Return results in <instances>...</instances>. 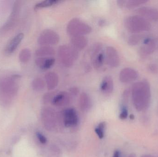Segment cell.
Segmentation results:
<instances>
[{
	"label": "cell",
	"mask_w": 158,
	"mask_h": 157,
	"mask_svg": "<svg viewBox=\"0 0 158 157\" xmlns=\"http://www.w3.org/2000/svg\"><path fill=\"white\" fill-rule=\"evenodd\" d=\"M136 12L139 16L147 20H158V10L153 7L143 6L138 8Z\"/></svg>",
	"instance_id": "14"
},
{
	"label": "cell",
	"mask_w": 158,
	"mask_h": 157,
	"mask_svg": "<svg viewBox=\"0 0 158 157\" xmlns=\"http://www.w3.org/2000/svg\"><path fill=\"white\" fill-rule=\"evenodd\" d=\"M105 58L102 46L98 44L95 45L92 50V61L93 66L96 70H100L102 68Z\"/></svg>",
	"instance_id": "8"
},
{
	"label": "cell",
	"mask_w": 158,
	"mask_h": 157,
	"mask_svg": "<svg viewBox=\"0 0 158 157\" xmlns=\"http://www.w3.org/2000/svg\"><path fill=\"white\" fill-rule=\"evenodd\" d=\"M50 151L53 157H60L61 155V150L59 147L56 145L51 146Z\"/></svg>",
	"instance_id": "29"
},
{
	"label": "cell",
	"mask_w": 158,
	"mask_h": 157,
	"mask_svg": "<svg viewBox=\"0 0 158 157\" xmlns=\"http://www.w3.org/2000/svg\"><path fill=\"white\" fill-rule=\"evenodd\" d=\"M130 118L131 120H133L135 118L134 115H133V114H131V115H130Z\"/></svg>",
	"instance_id": "41"
},
{
	"label": "cell",
	"mask_w": 158,
	"mask_h": 157,
	"mask_svg": "<svg viewBox=\"0 0 158 157\" xmlns=\"http://www.w3.org/2000/svg\"><path fill=\"white\" fill-rule=\"evenodd\" d=\"M59 35L52 29H45L41 32L38 39V42L42 46L56 45L59 42Z\"/></svg>",
	"instance_id": "7"
},
{
	"label": "cell",
	"mask_w": 158,
	"mask_h": 157,
	"mask_svg": "<svg viewBox=\"0 0 158 157\" xmlns=\"http://www.w3.org/2000/svg\"><path fill=\"white\" fill-rule=\"evenodd\" d=\"M45 84L49 90L54 89L57 86L59 82V78L57 74L54 72H50L45 75Z\"/></svg>",
	"instance_id": "19"
},
{
	"label": "cell",
	"mask_w": 158,
	"mask_h": 157,
	"mask_svg": "<svg viewBox=\"0 0 158 157\" xmlns=\"http://www.w3.org/2000/svg\"><path fill=\"white\" fill-rule=\"evenodd\" d=\"M69 91H70V94L74 96H77L79 93L78 89L76 87H73L70 88Z\"/></svg>",
	"instance_id": "36"
},
{
	"label": "cell",
	"mask_w": 158,
	"mask_h": 157,
	"mask_svg": "<svg viewBox=\"0 0 158 157\" xmlns=\"http://www.w3.org/2000/svg\"><path fill=\"white\" fill-rule=\"evenodd\" d=\"M128 157H136V155L134 153H132V154H130Z\"/></svg>",
	"instance_id": "40"
},
{
	"label": "cell",
	"mask_w": 158,
	"mask_h": 157,
	"mask_svg": "<svg viewBox=\"0 0 158 157\" xmlns=\"http://www.w3.org/2000/svg\"><path fill=\"white\" fill-rule=\"evenodd\" d=\"M12 2L10 1H0V14H4L6 13L11 6Z\"/></svg>",
	"instance_id": "28"
},
{
	"label": "cell",
	"mask_w": 158,
	"mask_h": 157,
	"mask_svg": "<svg viewBox=\"0 0 158 157\" xmlns=\"http://www.w3.org/2000/svg\"><path fill=\"white\" fill-rule=\"evenodd\" d=\"M106 126V122H102L99 123V124H98V128H99V129H101V130L105 131Z\"/></svg>",
	"instance_id": "37"
},
{
	"label": "cell",
	"mask_w": 158,
	"mask_h": 157,
	"mask_svg": "<svg viewBox=\"0 0 158 157\" xmlns=\"http://www.w3.org/2000/svg\"><path fill=\"white\" fill-rule=\"evenodd\" d=\"M138 77V73L135 70L127 67L121 71L119 73V80L122 83L127 84L135 81Z\"/></svg>",
	"instance_id": "13"
},
{
	"label": "cell",
	"mask_w": 158,
	"mask_h": 157,
	"mask_svg": "<svg viewBox=\"0 0 158 157\" xmlns=\"http://www.w3.org/2000/svg\"><path fill=\"white\" fill-rule=\"evenodd\" d=\"M112 157H121L120 152L119 150H117L114 152Z\"/></svg>",
	"instance_id": "38"
},
{
	"label": "cell",
	"mask_w": 158,
	"mask_h": 157,
	"mask_svg": "<svg viewBox=\"0 0 158 157\" xmlns=\"http://www.w3.org/2000/svg\"><path fill=\"white\" fill-rule=\"evenodd\" d=\"M31 51L27 48H25L21 50L19 55V59L21 63L27 62L31 57Z\"/></svg>",
	"instance_id": "25"
},
{
	"label": "cell",
	"mask_w": 158,
	"mask_h": 157,
	"mask_svg": "<svg viewBox=\"0 0 158 157\" xmlns=\"http://www.w3.org/2000/svg\"><path fill=\"white\" fill-rule=\"evenodd\" d=\"M53 99L52 98V96H51V94H49V93H47V94H45L44 95L43 97V102L44 103H48V102L50 101V100H52Z\"/></svg>",
	"instance_id": "35"
},
{
	"label": "cell",
	"mask_w": 158,
	"mask_h": 157,
	"mask_svg": "<svg viewBox=\"0 0 158 157\" xmlns=\"http://www.w3.org/2000/svg\"><path fill=\"white\" fill-rule=\"evenodd\" d=\"M58 55L61 62L65 66L70 67L78 58V51L71 45H61L58 49Z\"/></svg>",
	"instance_id": "5"
},
{
	"label": "cell",
	"mask_w": 158,
	"mask_h": 157,
	"mask_svg": "<svg viewBox=\"0 0 158 157\" xmlns=\"http://www.w3.org/2000/svg\"><path fill=\"white\" fill-rule=\"evenodd\" d=\"M32 88L36 91H41L44 89L45 83L44 80L40 77L35 78L31 84Z\"/></svg>",
	"instance_id": "26"
},
{
	"label": "cell",
	"mask_w": 158,
	"mask_h": 157,
	"mask_svg": "<svg viewBox=\"0 0 158 157\" xmlns=\"http://www.w3.org/2000/svg\"><path fill=\"white\" fill-rule=\"evenodd\" d=\"M42 121L46 130L52 131L56 129L57 124V118L56 112L52 108H45L41 112Z\"/></svg>",
	"instance_id": "6"
},
{
	"label": "cell",
	"mask_w": 158,
	"mask_h": 157,
	"mask_svg": "<svg viewBox=\"0 0 158 157\" xmlns=\"http://www.w3.org/2000/svg\"><path fill=\"white\" fill-rule=\"evenodd\" d=\"M148 2L146 0H119L117 1L118 5L121 8L131 9L139 6Z\"/></svg>",
	"instance_id": "18"
},
{
	"label": "cell",
	"mask_w": 158,
	"mask_h": 157,
	"mask_svg": "<svg viewBox=\"0 0 158 157\" xmlns=\"http://www.w3.org/2000/svg\"><path fill=\"white\" fill-rule=\"evenodd\" d=\"M105 58L109 66L112 68L117 67L119 65L120 58L117 50L111 46L107 47Z\"/></svg>",
	"instance_id": "12"
},
{
	"label": "cell",
	"mask_w": 158,
	"mask_h": 157,
	"mask_svg": "<svg viewBox=\"0 0 158 157\" xmlns=\"http://www.w3.org/2000/svg\"><path fill=\"white\" fill-rule=\"evenodd\" d=\"M95 132L96 134L97 135L99 139H103L104 137V134H105V131L101 130V129L97 127L95 129Z\"/></svg>",
	"instance_id": "33"
},
{
	"label": "cell",
	"mask_w": 158,
	"mask_h": 157,
	"mask_svg": "<svg viewBox=\"0 0 158 157\" xmlns=\"http://www.w3.org/2000/svg\"><path fill=\"white\" fill-rule=\"evenodd\" d=\"M55 62L53 57H38L35 60L36 65L42 70H47L52 67Z\"/></svg>",
	"instance_id": "17"
},
{
	"label": "cell",
	"mask_w": 158,
	"mask_h": 157,
	"mask_svg": "<svg viewBox=\"0 0 158 157\" xmlns=\"http://www.w3.org/2000/svg\"><path fill=\"white\" fill-rule=\"evenodd\" d=\"M128 115V110L125 106H123L122 108L121 112L119 115V118L122 120L127 119Z\"/></svg>",
	"instance_id": "31"
},
{
	"label": "cell",
	"mask_w": 158,
	"mask_h": 157,
	"mask_svg": "<svg viewBox=\"0 0 158 157\" xmlns=\"http://www.w3.org/2000/svg\"><path fill=\"white\" fill-rule=\"evenodd\" d=\"M144 37V35L139 33L135 34L131 36L128 39V43L131 46L137 45Z\"/></svg>",
	"instance_id": "27"
},
{
	"label": "cell",
	"mask_w": 158,
	"mask_h": 157,
	"mask_svg": "<svg viewBox=\"0 0 158 157\" xmlns=\"http://www.w3.org/2000/svg\"><path fill=\"white\" fill-rule=\"evenodd\" d=\"M129 94H130V91L128 89L125 90L123 93V101L124 104H126L128 102Z\"/></svg>",
	"instance_id": "34"
},
{
	"label": "cell",
	"mask_w": 158,
	"mask_h": 157,
	"mask_svg": "<svg viewBox=\"0 0 158 157\" xmlns=\"http://www.w3.org/2000/svg\"><path fill=\"white\" fill-rule=\"evenodd\" d=\"M101 91L105 94H110L113 91L114 83L111 77L106 76L103 78L100 86Z\"/></svg>",
	"instance_id": "22"
},
{
	"label": "cell",
	"mask_w": 158,
	"mask_h": 157,
	"mask_svg": "<svg viewBox=\"0 0 158 157\" xmlns=\"http://www.w3.org/2000/svg\"><path fill=\"white\" fill-rule=\"evenodd\" d=\"M55 54V50L51 46H44L36 50L35 54L39 57H47Z\"/></svg>",
	"instance_id": "23"
},
{
	"label": "cell",
	"mask_w": 158,
	"mask_h": 157,
	"mask_svg": "<svg viewBox=\"0 0 158 157\" xmlns=\"http://www.w3.org/2000/svg\"><path fill=\"white\" fill-rule=\"evenodd\" d=\"M157 47L156 41L152 39H147L144 41V43L140 48L139 54L141 58H147L152 54Z\"/></svg>",
	"instance_id": "11"
},
{
	"label": "cell",
	"mask_w": 158,
	"mask_h": 157,
	"mask_svg": "<svg viewBox=\"0 0 158 157\" xmlns=\"http://www.w3.org/2000/svg\"><path fill=\"white\" fill-rule=\"evenodd\" d=\"M71 46L77 50L83 49L87 45L88 41L84 36L71 37L70 39Z\"/></svg>",
	"instance_id": "21"
},
{
	"label": "cell",
	"mask_w": 158,
	"mask_h": 157,
	"mask_svg": "<svg viewBox=\"0 0 158 157\" xmlns=\"http://www.w3.org/2000/svg\"><path fill=\"white\" fill-rule=\"evenodd\" d=\"M61 1L58 0H45L37 3L34 6V8L35 10L42 9L45 7H49L54 5L60 2Z\"/></svg>",
	"instance_id": "24"
},
{
	"label": "cell",
	"mask_w": 158,
	"mask_h": 157,
	"mask_svg": "<svg viewBox=\"0 0 158 157\" xmlns=\"http://www.w3.org/2000/svg\"><path fill=\"white\" fill-rule=\"evenodd\" d=\"M17 75L0 77V104L8 105L16 96L19 90Z\"/></svg>",
	"instance_id": "2"
},
{
	"label": "cell",
	"mask_w": 158,
	"mask_h": 157,
	"mask_svg": "<svg viewBox=\"0 0 158 157\" xmlns=\"http://www.w3.org/2000/svg\"><path fill=\"white\" fill-rule=\"evenodd\" d=\"M24 37V34L22 33H19L14 37L6 45L5 48L6 52L9 54L14 53L23 40Z\"/></svg>",
	"instance_id": "16"
},
{
	"label": "cell",
	"mask_w": 158,
	"mask_h": 157,
	"mask_svg": "<svg viewBox=\"0 0 158 157\" xmlns=\"http://www.w3.org/2000/svg\"><path fill=\"white\" fill-rule=\"evenodd\" d=\"M79 105L81 110L87 112L91 108L92 102L91 98L87 93H82L79 100Z\"/></svg>",
	"instance_id": "20"
},
{
	"label": "cell",
	"mask_w": 158,
	"mask_h": 157,
	"mask_svg": "<svg viewBox=\"0 0 158 157\" xmlns=\"http://www.w3.org/2000/svg\"><path fill=\"white\" fill-rule=\"evenodd\" d=\"M133 103L138 112L146 110L150 105L151 89L149 83L147 80L135 83L131 88Z\"/></svg>",
	"instance_id": "1"
},
{
	"label": "cell",
	"mask_w": 158,
	"mask_h": 157,
	"mask_svg": "<svg viewBox=\"0 0 158 157\" xmlns=\"http://www.w3.org/2000/svg\"><path fill=\"white\" fill-rule=\"evenodd\" d=\"M92 30L89 25L78 18L71 19L67 27L68 34L71 37L84 36L91 33Z\"/></svg>",
	"instance_id": "4"
},
{
	"label": "cell",
	"mask_w": 158,
	"mask_h": 157,
	"mask_svg": "<svg viewBox=\"0 0 158 157\" xmlns=\"http://www.w3.org/2000/svg\"><path fill=\"white\" fill-rule=\"evenodd\" d=\"M148 69L150 73L154 74H157L158 73V67L156 65L151 64L148 66Z\"/></svg>",
	"instance_id": "32"
},
{
	"label": "cell",
	"mask_w": 158,
	"mask_h": 157,
	"mask_svg": "<svg viewBox=\"0 0 158 157\" xmlns=\"http://www.w3.org/2000/svg\"><path fill=\"white\" fill-rule=\"evenodd\" d=\"M21 3L20 1H15L13 4V9L10 15L2 27V30L7 31L10 30L16 25L20 13Z\"/></svg>",
	"instance_id": "9"
},
{
	"label": "cell",
	"mask_w": 158,
	"mask_h": 157,
	"mask_svg": "<svg viewBox=\"0 0 158 157\" xmlns=\"http://www.w3.org/2000/svg\"><path fill=\"white\" fill-rule=\"evenodd\" d=\"M62 119L64 126L67 128L76 126L78 123L77 113L73 108H69L64 110L62 113Z\"/></svg>",
	"instance_id": "10"
},
{
	"label": "cell",
	"mask_w": 158,
	"mask_h": 157,
	"mask_svg": "<svg viewBox=\"0 0 158 157\" xmlns=\"http://www.w3.org/2000/svg\"><path fill=\"white\" fill-rule=\"evenodd\" d=\"M124 25L129 32L134 34L148 31L151 27L148 20L139 15L128 17L125 19Z\"/></svg>",
	"instance_id": "3"
},
{
	"label": "cell",
	"mask_w": 158,
	"mask_h": 157,
	"mask_svg": "<svg viewBox=\"0 0 158 157\" xmlns=\"http://www.w3.org/2000/svg\"><path fill=\"white\" fill-rule=\"evenodd\" d=\"M36 137L38 138V140L40 141L41 143L43 144L46 143H47V138L41 133L39 131H37L36 133Z\"/></svg>",
	"instance_id": "30"
},
{
	"label": "cell",
	"mask_w": 158,
	"mask_h": 157,
	"mask_svg": "<svg viewBox=\"0 0 158 157\" xmlns=\"http://www.w3.org/2000/svg\"><path fill=\"white\" fill-rule=\"evenodd\" d=\"M141 157H154L153 156L149 155H142Z\"/></svg>",
	"instance_id": "39"
},
{
	"label": "cell",
	"mask_w": 158,
	"mask_h": 157,
	"mask_svg": "<svg viewBox=\"0 0 158 157\" xmlns=\"http://www.w3.org/2000/svg\"><path fill=\"white\" fill-rule=\"evenodd\" d=\"M70 101L71 96L69 94L65 91H63L55 96L52 102L56 107H64L69 105Z\"/></svg>",
	"instance_id": "15"
}]
</instances>
